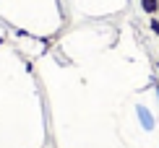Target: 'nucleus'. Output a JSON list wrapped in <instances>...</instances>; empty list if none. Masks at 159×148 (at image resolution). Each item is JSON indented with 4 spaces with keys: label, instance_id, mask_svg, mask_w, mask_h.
Wrapping results in <instances>:
<instances>
[{
    "label": "nucleus",
    "instance_id": "obj_1",
    "mask_svg": "<svg viewBox=\"0 0 159 148\" xmlns=\"http://www.w3.org/2000/svg\"><path fill=\"white\" fill-rule=\"evenodd\" d=\"M141 11L146 16H157L159 13V0H141Z\"/></svg>",
    "mask_w": 159,
    "mask_h": 148
},
{
    "label": "nucleus",
    "instance_id": "obj_4",
    "mask_svg": "<svg viewBox=\"0 0 159 148\" xmlns=\"http://www.w3.org/2000/svg\"><path fill=\"white\" fill-rule=\"evenodd\" d=\"M154 86H157V96H159V83H154Z\"/></svg>",
    "mask_w": 159,
    "mask_h": 148
},
{
    "label": "nucleus",
    "instance_id": "obj_3",
    "mask_svg": "<svg viewBox=\"0 0 159 148\" xmlns=\"http://www.w3.org/2000/svg\"><path fill=\"white\" fill-rule=\"evenodd\" d=\"M149 29L154 31V34H157V39H159V18H157V16H151V21H149Z\"/></svg>",
    "mask_w": 159,
    "mask_h": 148
},
{
    "label": "nucleus",
    "instance_id": "obj_2",
    "mask_svg": "<svg viewBox=\"0 0 159 148\" xmlns=\"http://www.w3.org/2000/svg\"><path fill=\"white\" fill-rule=\"evenodd\" d=\"M138 117H141V122H143V127H146V130H151V127H154V120H151V114L143 109V107H138Z\"/></svg>",
    "mask_w": 159,
    "mask_h": 148
},
{
    "label": "nucleus",
    "instance_id": "obj_5",
    "mask_svg": "<svg viewBox=\"0 0 159 148\" xmlns=\"http://www.w3.org/2000/svg\"><path fill=\"white\" fill-rule=\"evenodd\" d=\"M157 73H159V60H157Z\"/></svg>",
    "mask_w": 159,
    "mask_h": 148
}]
</instances>
